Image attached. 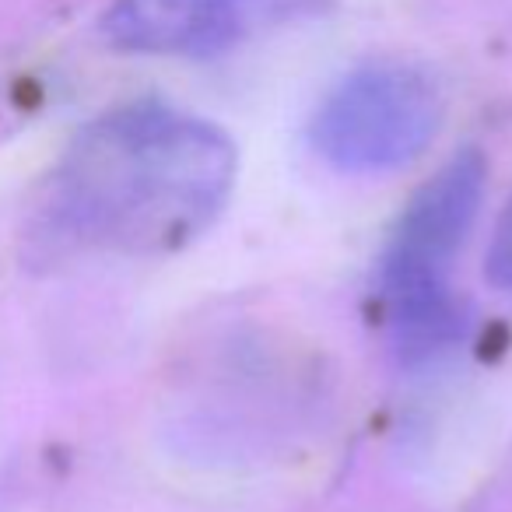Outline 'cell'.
Instances as JSON below:
<instances>
[{"label": "cell", "instance_id": "obj_1", "mask_svg": "<svg viewBox=\"0 0 512 512\" xmlns=\"http://www.w3.org/2000/svg\"><path fill=\"white\" fill-rule=\"evenodd\" d=\"M235 144L211 120L130 102L92 120L53 172L50 218L64 239L155 256L211 228L235 186Z\"/></svg>", "mask_w": 512, "mask_h": 512}, {"label": "cell", "instance_id": "obj_2", "mask_svg": "<svg viewBox=\"0 0 512 512\" xmlns=\"http://www.w3.org/2000/svg\"><path fill=\"white\" fill-rule=\"evenodd\" d=\"M484 158L477 151L449 158L404 207L383 253V306L404 358H428L460 341L467 327L449 271L467 242L484 197Z\"/></svg>", "mask_w": 512, "mask_h": 512}, {"label": "cell", "instance_id": "obj_3", "mask_svg": "<svg viewBox=\"0 0 512 512\" xmlns=\"http://www.w3.org/2000/svg\"><path fill=\"white\" fill-rule=\"evenodd\" d=\"M439 81L414 64L351 71L313 116V148L341 172H390L414 162L442 127Z\"/></svg>", "mask_w": 512, "mask_h": 512}, {"label": "cell", "instance_id": "obj_4", "mask_svg": "<svg viewBox=\"0 0 512 512\" xmlns=\"http://www.w3.org/2000/svg\"><path fill=\"white\" fill-rule=\"evenodd\" d=\"M327 0H113L102 18L109 46L155 57H211L246 36L313 15Z\"/></svg>", "mask_w": 512, "mask_h": 512}, {"label": "cell", "instance_id": "obj_5", "mask_svg": "<svg viewBox=\"0 0 512 512\" xmlns=\"http://www.w3.org/2000/svg\"><path fill=\"white\" fill-rule=\"evenodd\" d=\"M488 281L495 288L512 295V200L505 204L502 218L495 225V235H491V246H488Z\"/></svg>", "mask_w": 512, "mask_h": 512}]
</instances>
